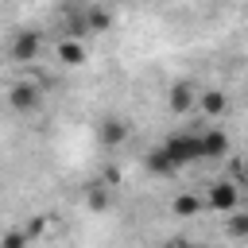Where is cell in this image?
Returning a JSON list of instances; mask_svg holds the SVG:
<instances>
[{
  "label": "cell",
  "mask_w": 248,
  "mask_h": 248,
  "mask_svg": "<svg viewBox=\"0 0 248 248\" xmlns=\"http://www.w3.org/2000/svg\"><path fill=\"white\" fill-rule=\"evenodd\" d=\"M0 248H31V236H27L23 229H8V232L0 236Z\"/></svg>",
  "instance_id": "12"
},
{
  "label": "cell",
  "mask_w": 248,
  "mask_h": 248,
  "mask_svg": "<svg viewBox=\"0 0 248 248\" xmlns=\"http://www.w3.org/2000/svg\"><path fill=\"white\" fill-rule=\"evenodd\" d=\"M58 62H66V66H81V62H85V46L74 43V39H58Z\"/></svg>",
  "instance_id": "9"
},
{
  "label": "cell",
  "mask_w": 248,
  "mask_h": 248,
  "mask_svg": "<svg viewBox=\"0 0 248 248\" xmlns=\"http://www.w3.org/2000/svg\"><path fill=\"white\" fill-rule=\"evenodd\" d=\"M8 105L27 116V112H35V108L43 105V89H39L35 81H16V85L8 89Z\"/></svg>",
  "instance_id": "4"
},
{
  "label": "cell",
  "mask_w": 248,
  "mask_h": 248,
  "mask_svg": "<svg viewBox=\"0 0 248 248\" xmlns=\"http://www.w3.org/2000/svg\"><path fill=\"white\" fill-rule=\"evenodd\" d=\"M97 136H101L105 147H120V143L128 140V120H120V116H105V120L97 124Z\"/></svg>",
  "instance_id": "6"
},
{
  "label": "cell",
  "mask_w": 248,
  "mask_h": 248,
  "mask_svg": "<svg viewBox=\"0 0 248 248\" xmlns=\"http://www.w3.org/2000/svg\"><path fill=\"white\" fill-rule=\"evenodd\" d=\"M167 248H205V244H198V240H174V244H167Z\"/></svg>",
  "instance_id": "15"
},
{
  "label": "cell",
  "mask_w": 248,
  "mask_h": 248,
  "mask_svg": "<svg viewBox=\"0 0 248 248\" xmlns=\"http://www.w3.org/2000/svg\"><path fill=\"white\" fill-rule=\"evenodd\" d=\"M229 147L232 143H229V132L225 128H217V124L213 128H202V163L205 159H225Z\"/></svg>",
  "instance_id": "5"
},
{
  "label": "cell",
  "mask_w": 248,
  "mask_h": 248,
  "mask_svg": "<svg viewBox=\"0 0 248 248\" xmlns=\"http://www.w3.org/2000/svg\"><path fill=\"white\" fill-rule=\"evenodd\" d=\"M229 236H232V240H244V236H248V213L236 209V213L229 217Z\"/></svg>",
  "instance_id": "13"
},
{
  "label": "cell",
  "mask_w": 248,
  "mask_h": 248,
  "mask_svg": "<svg viewBox=\"0 0 248 248\" xmlns=\"http://www.w3.org/2000/svg\"><path fill=\"white\" fill-rule=\"evenodd\" d=\"M39 50H43V35H39V31L27 27V31H16V35H12V46H8L12 62H35Z\"/></svg>",
  "instance_id": "3"
},
{
  "label": "cell",
  "mask_w": 248,
  "mask_h": 248,
  "mask_svg": "<svg viewBox=\"0 0 248 248\" xmlns=\"http://www.w3.org/2000/svg\"><path fill=\"white\" fill-rule=\"evenodd\" d=\"M198 209H202V202H198L194 194H178V198H174V213H178V217H194Z\"/></svg>",
  "instance_id": "11"
},
{
  "label": "cell",
  "mask_w": 248,
  "mask_h": 248,
  "mask_svg": "<svg viewBox=\"0 0 248 248\" xmlns=\"http://www.w3.org/2000/svg\"><path fill=\"white\" fill-rule=\"evenodd\" d=\"M159 151L167 155V163H170V167H174V174H178L182 167L202 163V132H194V128L174 132V136H167V140L159 143Z\"/></svg>",
  "instance_id": "1"
},
{
  "label": "cell",
  "mask_w": 248,
  "mask_h": 248,
  "mask_svg": "<svg viewBox=\"0 0 248 248\" xmlns=\"http://www.w3.org/2000/svg\"><path fill=\"white\" fill-rule=\"evenodd\" d=\"M244 182H248V163H244Z\"/></svg>",
  "instance_id": "16"
},
{
  "label": "cell",
  "mask_w": 248,
  "mask_h": 248,
  "mask_svg": "<svg viewBox=\"0 0 248 248\" xmlns=\"http://www.w3.org/2000/svg\"><path fill=\"white\" fill-rule=\"evenodd\" d=\"M85 205H89L93 213H101V209H108V194H105L101 186H93V190L85 194Z\"/></svg>",
  "instance_id": "14"
},
{
  "label": "cell",
  "mask_w": 248,
  "mask_h": 248,
  "mask_svg": "<svg viewBox=\"0 0 248 248\" xmlns=\"http://www.w3.org/2000/svg\"><path fill=\"white\" fill-rule=\"evenodd\" d=\"M194 101H198V93H194V85H190V81H178V85L170 89V97H167V105H170V112H174V116H186V112L194 108Z\"/></svg>",
  "instance_id": "7"
},
{
  "label": "cell",
  "mask_w": 248,
  "mask_h": 248,
  "mask_svg": "<svg viewBox=\"0 0 248 248\" xmlns=\"http://www.w3.org/2000/svg\"><path fill=\"white\" fill-rule=\"evenodd\" d=\"M225 108H229V97H225L221 89H205V93H202V112H205L209 120L225 116Z\"/></svg>",
  "instance_id": "8"
},
{
  "label": "cell",
  "mask_w": 248,
  "mask_h": 248,
  "mask_svg": "<svg viewBox=\"0 0 248 248\" xmlns=\"http://www.w3.org/2000/svg\"><path fill=\"white\" fill-rule=\"evenodd\" d=\"M108 23H112V12L108 8H101V4H93V8H85V27L97 35V31H108Z\"/></svg>",
  "instance_id": "10"
},
{
  "label": "cell",
  "mask_w": 248,
  "mask_h": 248,
  "mask_svg": "<svg viewBox=\"0 0 248 248\" xmlns=\"http://www.w3.org/2000/svg\"><path fill=\"white\" fill-rule=\"evenodd\" d=\"M205 202H209V209H213V213H229V217H232V213L240 209V190H236L232 182H225V178H221V182H209Z\"/></svg>",
  "instance_id": "2"
}]
</instances>
